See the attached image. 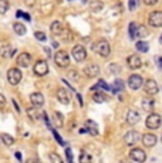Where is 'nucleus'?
Here are the masks:
<instances>
[{
    "mask_svg": "<svg viewBox=\"0 0 162 163\" xmlns=\"http://www.w3.org/2000/svg\"><path fill=\"white\" fill-rule=\"evenodd\" d=\"M54 119H56V125L63 126V117H61L58 112H56V113H54Z\"/></svg>",
    "mask_w": 162,
    "mask_h": 163,
    "instance_id": "obj_34",
    "label": "nucleus"
},
{
    "mask_svg": "<svg viewBox=\"0 0 162 163\" xmlns=\"http://www.w3.org/2000/svg\"><path fill=\"white\" fill-rule=\"evenodd\" d=\"M97 87H98V89H100V87H101V89H105V91H108V89H110V87H108V84H107L105 81H102V79H100V81H98Z\"/></svg>",
    "mask_w": 162,
    "mask_h": 163,
    "instance_id": "obj_36",
    "label": "nucleus"
},
{
    "mask_svg": "<svg viewBox=\"0 0 162 163\" xmlns=\"http://www.w3.org/2000/svg\"><path fill=\"white\" fill-rule=\"evenodd\" d=\"M48 156H50L51 163H63V159H61L57 153H54V152H51V153L48 155Z\"/></svg>",
    "mask_w": 162,
    "mask_h": 163,
    "instance_id": "obj_32",
    "label": "nucleus"
},
{
    "mask_svg": "<svg viewBox=\"0 0 162 163\" xmlns=\"http://www.w3.org/2000/svg\"><path fill=\"white\" fill-rule=\"evenodd\" d=\"M91 7H93L94 11H100V10H101V7H102V5H101V3H93V5H91Z\"/></svg>",
    "mask_w": 162,
    "mask_h": 163,
    "instance_id": "obj_40",
    "label": "nucleus"
},
{
    "mask_svg": "<svg viewBox=\"0 0 162 163\" xmlns=\"http://www.w3.org/2000/svg\"><path fill=\"white\" fill-rule=\"evenodd\" d=\"M70 163H73V162H70Z\"/></svg>",
    "mask_w": 162,
    "mask_h": 163,
    "instance_id": "obj_51",
    "label": "nucleus"
},
{
    "mask_svg": "<svg viewBox=\"0 0 162 163\" xmlns=\"http://www.w3.org/2000/svg\"><path fill=\"white\" fill-rule=\"evenodd\" d=\"M80 163H93V158L85 152H81L80 155Z\"/></svg>",
    "mask_w": 162,
    "mask_h": 163,
    "instance_id": "obj_30",
    "label": "nucleus"
},
{
    "mask_svg": "<svg viewBox=\"0 0 162 163\" xmlns=\"http://www.w3.org/2000/svg\"><path fill=\"white\" fill-rule=\"evenodd\" d=\"M124 140L128 146H134L139 140V132H137V130H128L124 136Z\"/></svg>",
    "mask_w": 162,
    "mask_h": 163,
    "instance_id": "obj_10",
    "label": "nucleus"
},
{
    "mask_svg": "<svg viewBox=\"0 0 162 163\" xmlns=\"http://www.w3.org/2000/svg\"><path fill=\"white\" fill-rule=\"evenodd\" d=\"M68 75H73V79H75V81H77V79H78V77H77V75H78V74H77V72H75V71H73V72H70Z\"/></svg>",
    "mask_w": 162,
    "mask_h": 163,
    "instance_id": "obj_47",
    "label": "nucleus"
},
{
    "mask_svg": "<svg viewBox=\"0 0 162 163\" xmlns=\"http://www.w3.org/2000/svg\"><path fill=\"white\" fill-rule=\"evenodd\" d=\"M60 37L64 43H68V41L73 40V33L70 31L68 28H63V30L60 31Z\"/></svg>",
    "mask_w": 162,
    "mask_h": 163,
    "instance_id": "obj_23",
    "label": "nucleus"
},
{
    "mask_svg": "<svg viewBox=\"0 0 162 163\" xmlns=\"http://www.w3.org/2000/svg\"><path fill=\"white\" fill-rule=\"evenodd\" d=\"M130 158L137 163H144L147 160V153H145L142 149H139V148H134V149L130 152Z\"/></svg>",
    "mask_w": 162,
    "mask_h": 163,
    "instance_id": "obj_7",
    "label": "nucleus"
},
{
    "mask_svg": "<svg viewBox=\"0 0 162 163\" xmlns=\"http://www.w3.org/2000/svg\"><path fill=\"white\" fill-rule=\"evenodd\" d=\"M130 10H135V0H130Z\"/></svg>",
    "mask_w": 162,
    "mask_h": 163,
    "instance_id": "obj_46",
    "label": "nucleus"
},
{
    "mask_svg": "<svg viewBox=\"0 0 162 163\" xmlns=\"http://www.w3.org/2000/svg\"><path fill=\"white\" fill-rule=\"evenodd\" d=\"M51 130H53V135H54V138L57 139V142H58L60 145H64V140H63V139L60 138V136H58V133H57L56 130H54V129H51Z\"/></svg>",
    "mask_w": 162,
    "mask_h": 163,
    "instance_id": "obj_39",
    "label": "nucleus"
},
{
    "mask_svg": "<svg viewBox=\"0 0 162 163\" xmlns=\"http://www.w3.org/2000/svg\"><path fill=\"white\" fill-rule=\"evenodd\" d=\"M16 158H17V160H21V153L17 152V153H16Z\"/></svg>",
    "mask_w": 162,
    "mask_h": 163,
    "instance_id": "obj_49",
    "label": "nucleus"
},
{
    "mask_svg": "<svg viewBox=\"0 0 162 163\" xmlns=\"http://www.w3.org/2000/svg\"><path fill=\"white\" fill-rule=\"evenodd\" d=\"M114 91H122V89H124V82H122V81H121V79H115V82H114Z\"/></svg>",
    "mask_w": 162,
    "mask_h": 163,
    "instance_id": "obj_33",
    "label": "nucleus"
},
{
    "mask_svg": "<svg viewBox=\"0 0 162 163\" xmlns=\"http://www.w3.org/2000/svg\"><path fill=\"white\" fill-rule=\"evenodd\" d=\"M159 0H144V3L147 6H154V5H157Z\"/></svg>",
    "mask_w": 162,
    "mask_h": 163,
    "instance_id": "obj_42",
    "label": "nucleus"
},
{
    "mask_svg": "<svg viewBox=\"0 0 162 163\" xmlns=\"http://www.w3.org/2000/svg\"><path fill=\"white\" fill-rule=\"evenodd\" d=\"M145 125H147V128H149V129H152V130L158 129V128L161 126V117H159L158 113H152V112H151V115L147 118Z\"/></svg>",
    "mask_w": 162,
    "mask_h": 163,
    "instance_id": "obj_6",
    "label": "nucleus"
},
{
    "mask_svg": "<svg viewBox=\"0 0 162 163\" xmlns=\"http://www.w3.org/2000/svg\"><path fill=\"white\" fill-rule=\"evenodd\" d=\"M57 99H58L61 104L68 105V104H70V94L67 92V89H65V88H60V89H58V91H57Z\"/></svg>",
    "mask_w": 162,
    "mask_h": 163,
    "instance_id": "obj_18",
    "label": "nucleus"
},
{
    "mask_svg": "<svg viewBox=\"0 0 162 163\" xmlns=\"http://www.w3.org/2000/svg\"><path fill=\"white\" fill-rule=\"evenodd\" d=\"M24 2V5L28 6V7H33V6L36 5V0H23Z\"/></svg>",
    "mask_w": 162,
    "mask_h": 163,
    "instance_id": "obj_43",
    "label": "nucleus"
},
{
    "mask_svg": "<svg viewBox=\"0 0 162 163\" xmlns=\"http://www.w3.org/2000/svg\"><path fill=\"white\" fill-rule=\"evenodd\" d=\"M54 62H56V65H58L60 68L68 67L70 57H68V54H67V51H64V50H58V51L56 53V56H54Z\"/></svg>",
    "mask_w": 162,
    "mask_h": 163,
    "instance_id": "obj_2",
    "label": "nucleus"
},
{
    "mask_svg": "<svg viewBox=\"0 0 162 163\" xmlns=\"http://www.w3.org/2000/svg\"><path fill=\"white\" fill-rule=\"evenodd\" d=\"M71 54H73V58H74L77 62H83V61L87 58V50H85L83 46H80V44L73 48Z\"/></svg>",
    "mask_w": 162,
    "mask_h": 163,
    "instance_id": "obj_5",
    "label": "nucleus"
},
{
    "mask_svg": "<svg viewBox=\"0 0 162 163\" xmlns=\"http://www.w3.org/2000/svg\"><path fill=\"white\" fill-rule=\"evenodd\" d=\"M21 77H23V74H21V71L19 68H10L7 71V79H9V82L12 85L19 84L20 81H21Z\"/></svg>",
    "mask_w": 162,
    "mask_h": 163,
    "instance_id": "obj_4",
    "label": "nucleus"
},
{
    "mask_svg": "<svg viewBox=\"0 0 162 163\" xmlns=\"http://www.w3.org/2000/svg\"><path fill=\"white\" fill-rule=\"evenodd\" d=\"M125 119L127 122L130 123V125H137L141 119V115H139L138 111H135V109H130V111L127 112V115H125Z\"/></svg>",
    "mask_w": 162,
    "mask_h": 163,
    "instance_id": "obj_14",
    "label": "nucleus"
},
{
    "mask_svg": "<svg viewBox=\"0 0 162 163\" xmlns=\"http://www.w3.org/2000/svg\"><path fill=\"white\" fill-rule=\"evenodd\" d=\"M93 99H94V102H97V104H102V102H105V101L108 99V98H107L105 94H102V92H94Z\"/></svg>",
    "mask_w": 162,
    "mask_h": 163,
    "instance_id": "obj_27",
    "label": "nucleus"
},
{
    "mask_svg": "<svg viewBox=\"0 0 162 163\" xmlns=\"http://www.w3.org/2000/svg\"><path fill=\"white\" fill-rule=\"evenodd\" d=\"M26 112H27L28 118H30L33 122L40 121V118H41V115H40V111H38V108H34V107L27 108V109H26Z\"/></svg>",
    "mask_w": 162,
    "mask_h": 163,
    "instance_id": "obj_19",
    "label": "nucleus"
},
{
    "mask_svg": "<svg viewBox=\"0 0 162 163\" xmlns=\"http://www.w3.org/2000/svg\"><path fill=\"white\" fill-rule=\"evenodd\" d=\"M127 64L130 67L131 70H138L141 68V65H142V60H141V57L137 56V54H132L127 58Z\"/></svg>",
    "mask_w": 162,
    "mask_h": 163,
    "instance_id": "obj_12",
    "label": "nucleus"
},
{
    "mask_svg": "<svg viewBox=\"0 0 162 163\" xmlns=\"http://www.w3.org/2000/svg\"><path fill=\"white\" fill-rule=\"evenodd\" d=\"M2 140H3V143L6 145V146H12V145L14 143V138L12 135H9V133H2Z\"/></svg>",
    "mask_w": 162,
    "mask_h": 163,
    "instance_id": "obj_28",
    "label": "nucleus"
},
{
    "mask_svg": "<svg viewBox=\"0 0 162 163\" xmlns=\"http://www.w3.org/2000/svg\"><path fill=\"white\" fill-rule=\"evenodd\" d=\"M142 109L145 112L154 111V99L152 98H144L142 99Z\"/></svg>",
    "mask_w": 162,
    "mask_h": 163,
    "instance_id": "obj_22",
    "label": "nucleus"
},
{
    "mask_svg": "<svg viewBox=\"0 0 162 163\" xmlns=\"http://www.w3.org/2000/svg\"><path fill=\"white\" fill-rule=\"evenodd\" d=\"M34 37L37 38V40H40V41H46V34L44 33H40V31H36L34 33Z\"/></svg>",
    "mask_w": 162,
    "mask_h": 163,
    "instance_id": "obj_35",
    "label": "nucleus"
},
{
    "mask_svg": "<svg viewBox=\"0 0 162 163\" xmlns=\"http://www.w3.org/2000/svg\"><path fill=\"white\" fill-rule=\"evenodd\" d=\"M142 143L145 148H154L157 145V136L154 135V133H144Z\"/></svg>",
    "mask_w": 162,
    "mask_h": 163,
    "instance_id": "obj_17",
    "label": "nucleus"
},
{
    "mask_svg": "<svg viewBox=\"0 0 162 163\" xmlns=\"http://www.w3.org/2000/svg\"><path fill=\"white\" fill-rule=\"evenodd\" d=\"M128 87H130L131 89H134V91L139 89L142 87V77L138 74H132L130 78H128Z\"/></svg>",
    "mask_w": 162,
    "mask_h": 163,
    "instance_id": "obj_11",
    "label": "nucleus"
},
{
    "mask_svg": "<svg viewBox=\"0 0 162 163\" xmlns=\"http://www.w3.org/2000/svg\"><path fill=\"white\" fill-rule=\"evenodd\" d=\"M65 155H67V160H68V162H73V153H71V150H70L68 148L65 149Z\"/></svg>",
    "mask_w": 162,
    "mask_h": 163,
    "instance_id": "obj_41",
    "label": "nucleus"
},
{
    "mask_svg": "<svg viewBox=\"0 0 162 163\" xmlns=\"http://www.w3.org/2000/svg\"><path fill=\"white\" fill-rule=\"evenodd\" d=\"M6 107V98L3 94H0V111H3Z\"/></svg>",
    "mask_w": 162,
    "mask_h": 163,
    "instance_id": "obj_38",
    "label": "nucleus"
},
{
    "mask_svg": "<svg viewBox=\"0 0 162 163\" xmlns=\"http://www.w3.org/2000/svg\"><path fill=\"white\" fill-rule=\"evenodd\" d=\"M9 10V3L7 0H0V14H5Z\"/></svg>",
    "mask_w": 162,
    "mask_h": 163,
    "instance_id": "obj_31",
    "label": "nucleus"
},
{
    "mask_svg": "<svg viewBox=\"0 0 162 163\" xmlns=\"http://www.w3.org/2000/svg\"><path fill=\"white\" fill-rule=\"evenodd\" d=\"M84 74L87 75L88 78H94V77H98L100 74V67L97 64H88L85 65V68H84Z\"/></svg>",
    "mask_w": 162,
    "mask_h": 163,
    "instance_id": "obj_15",
    "label": "nucleus"
},
{
    "mask_svg": "<svg viewBox=\"0 0 162 163\" xmlns=\"http://www.w3.org/2000/svg\"><path fill=\"white\" fill-rule=\"evenodd\" d=\"M144 89L148 95H157L158 91H159V87H158L155 79H147L145 84H144Z\"/></svg>",
    "mask_w": 162,
    "mask_h": 163,
    "instance_id": "obj_8",
    "label": "nucleus"
},
{
    "mask_svg": "<svg viewBox=\"0 0 162 163\" xmlns=\"http://www.w3.org/2000/svg\"><path fill=\"white\" fill-rule=\"evenodd\" d=\"M17 17H24V19L27 20H30V16H28V14H26V13H21V11H17Z\"/></svg>",
    "mask_w": 162,
    "mask_h": 163,
    "instance_id": "obj_44",
    "label": "nucleus"
},
{
    "mask_svg": "<svg viewBox=\"0 0 162 163\" xmlns=\"http://www.w3.org/2000/svg\"><path fill=\"white\" fill-rule=\"evenodd\" d=\"M85 130H88V133L93 135V136L98 135V126H97V123H94L91 119L85 121Z\"/></svg>",
    "mask_w": 162,
    "mask_h": 163,
    "instance_id": "obj_20",
    "label": "nucleus"
},
{
    "mask_svg": "<svg viewBox=\"0 0 162 163\" xmlns=\"http://www.w3.org/2000/svg\"><path fill=\"white\" fill-rule=\"evenodd\" d=\"M12 54H14V51L12 50V47L10 46H5L0 48V56L3 57V58H10Z\"/></svg>",
    "mask_w": 162,
    "mask_h": 163,
    "instance_id": "obj_24",
    "label": "nucleus"
},
{
    "mask_svg": "<svg viewBox=\"0 0 162 163\" xmlns=\"http://www.w3.org/2000/svg\"><path fill=\"white\" fill-rule=\"evenodd\" d=\"M77 98H78V101H80V105H83V99H81V95L80 94H77Z\"/></svg>",
    "mask_w": 162,
    "mask_h": 163,
    "instance_id": "obj_50",
    "label": "nucleus"
},
{
    "mask_svg": "<svg viewBox=\"0 0 162 163\" xmlns=\"http://www.w3.org/2000/svg\"><path fill=\"white\" fill-rule=\"evenodd\" d=\"M149 33H148V28L145 27V26H142V24H137L135 26V37H139V38H144L147 37Z\"/></svg>",
    "mask_w": 162,
    "mask_h": 163,
    "instance_id": "obj_21",
    "label": "nucleus"
},
{
    "mask_svg": "<svg viewBox=\"0 0 162 163\" xmlns=\"http://www.w3.org/2000/svg\"><path fill=\"white\" fill-rule=\"evenodd\" d=\"M26 163H38V159L37 158H31V159H27Z\"/></svg>",
    "mask_w": 162,
    "mask_h": 163,
    "instance_id": "obj_45",
    "label": "nucleus"
},
{
    "mask_svg": "<svg viewBox=\"0 0 162 163\" xmlns=\"http://www.w3.org/2000/svg\"><path fill=\"white\" fill-rule=\"evenodd\" d=\"M135 26H137L135 23L130 24V30H128V31H130V37L131 38H135Z\"/></svg>",
    "mask_w": 162,
    "mask_h": 163,
    "instance_id": "obj_37",
    "label": "nucleus"
},
{
    "mask_svg": "<svg viewBox=\"0 0 162 163\" xmlns=\"http://www.w3.org/2000/svg\"><path fill=\"white\" fill-rule=\"evenodd\" d=\"M93 50L97 53L98 56H101V57H104V58H107V57L110 56V53H111V47H110V44H108L107 40L102 38V40H98L97 43H94Z\"/></svg>",
    "mask_w": 162,
    "mask_h": 163,
    "instance_id": "obj_1",
    "label": "nucleus"
},
{
    "mask_svg": "<svg viewBox=\"0 0 162 163\" xmlns=\"http://www.w3.org/2000/svg\"><path fill=\"white\" fill-rule=\"evenodd\" d=\"M61 30H63V24H61L60 21H53V23H51V33H53L54 36H58Z\"/></svg>",
    "mask_w": 162,
    "mask_h": 163,
    "instance_id": "obj_26",
    "label": "nucleus"
},
{
    "mask_svg": "<svg viewBox=\"0 0 162 163\" xmlns=\"http://www.w3.org/2000/svg\"><path fill=\"white\" fill-rule=\"evenodd\" d=\"M148 23L152 27H161L162 26V11H152L148 16Z\"/></svg>",
    "mask_w": 162,
    "mask_h": 163,
    "instance_id": "obj_9",
    "label": "nucleus"
},
{
    "mask_svg": "<svg viewBox=\"0 0 162 163\" xmlns=\"http://www.w3.org/2000/svg\"><path fill=\"white\" fill-rule=\"evenodd\" d=\"M30 64H31V56H30L28 53H21V54H19V57H17V65H19V67L27 68V67H30Z\"/></svg>",
    "mask_w": 162,
    "mask_h": 163,
    "instance_id": "obj_13",
    "label": "nucleus"
},
{
    "mask_svg": "<svg viewBox=\"0 0 162 163\" xmlns=\"http://www.w3.org/2000/svg\"><path fill=\"white\" fill-rule=\"evenodd\" d=\"M30 101H31V105L34 108H41L44 105V97L41 92H33L30 95Z\"/></svg>",
    "mask_w": 162,
    "mask_h": 163,
    "instance_id": "obj_16",
    "label": "nucleus"
},
{
    "mask_svg": "<svg viewBox=\"0 0 162 163\" xmlns=\"http://www.w3.org/2000/svg\"><path fill=\"white\" fill-rule=\"evenodd\" d=\"M13 105H14V108H16V111H17V112H20V108H19V105H17V102H16L14 99H13Z\"/></svg>",
    "mask_w": 162,
    "mask_h": 163,
    "instance_id": "obj_48",
    "label": "nucleus"
},
{
    "mask_svg": "<svg viewBox=\"0 0 162 163\" xmlns=\"http://www.w3.org/2000/svg\"><path fill=\"white\" fill-rule=\"evenodd\" d=\"M13 30L17 36H24L26 34V27L21 23H14L13 24Z\"/></svg>",
    "mask_w": 162,
    "mask_h": 163,
    "instance_id": "obj_25",
    "label": "nucleus"
},
{
    "mask_svg": "<svg viewBox=\"0 0 162 163\" xmlns=\"http://www.w3.org/2000/svg\"><path fill=\"white\" fill-rule=\"evenodd\" d=\"M137 50L141 53H147L149 50V46H148V43H145V41H138L137 43Z\"/></svg>",
    "mask_w": 162,
    "mask_h": 163,
    "instance_id": "obj_29",
    "label": "nucleus"
},
{
    "mask_svg": "<svg viewBox=\"0 0 162 163\" xmlns=\"http://www.w3.org/2000/svg\"><path fill=\"white\" fill-rule=\"evenodd\" d=\"M34 74L38 75V77H44V75L48 74V62L46 60H38L36 64H34Z\"/></svg>",
    "mask_w": 162,
    "mask_h": 163,
    "instance_id": "obj_3",
    "label": "nucleus"
}]
</instances>
